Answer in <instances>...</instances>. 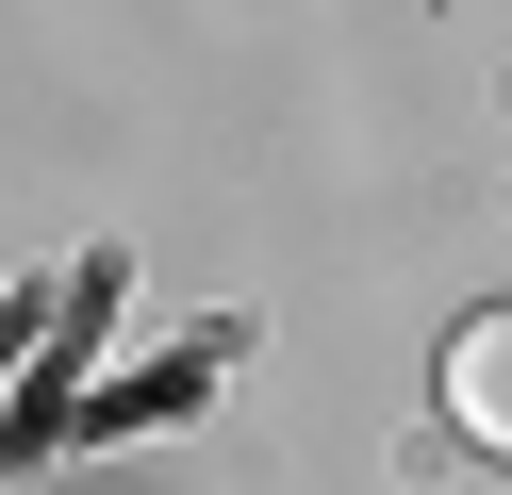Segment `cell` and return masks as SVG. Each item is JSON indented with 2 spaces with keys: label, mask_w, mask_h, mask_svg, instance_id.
Here are the masks:
<instances>
[{
  "label": "cell",
  "mask_w": 512,
  "mask_h": 495,
  "mask_svg": "<svg viewBox=\"0 0 512 495\" xmlns=\"http://www.w3.org/2000/svg\"><path fill=\"white\" fill-rule=\"evenodd\" d=\"M446 429L512 462V297H496V314H463V330H446Z\"/></svg>",
  "instance_id": "obj_1"
}]
</instances>
